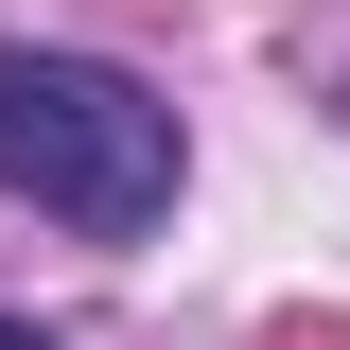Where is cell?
Segmentation results:
<instances>
[{"label":"cell","instance_id":"cell-1","mask_svg":"<svg viewBox=\"0 0 350 350\" xmlns=\"http://www.w3.org/2000/svg\"><path fill=\"white\" fill-rule=\"evenodd\" d=\"M175 175H193V140H175V105L140 70L53 53V36H0V193L18 211L88 228V245H140L175 211Z\"/></svg>","mask_w":350,"mask_h":350},{"label":"cell","instance_id":"cell-2","mask_svg":"<svg viewBox=\"0 0 350 350\" xmlns=\"http://www.w3.org/2000/svg\"><path fill=\"white\" fill-rule=\"evenodd\" d=\"M0 350H53V333H18V315H0Z\"/></svg>","mask_w":350,"mask_h":350}]
</instances>
